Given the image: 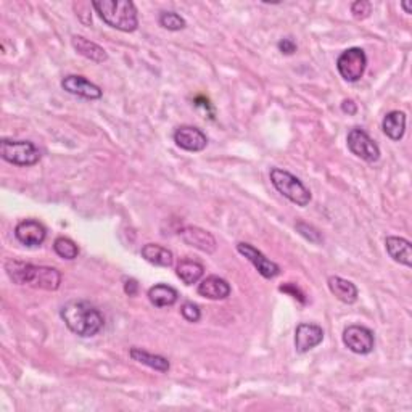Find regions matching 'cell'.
Instances as JSON below:
<instances>
[{
    "label": "cell",
    "instance_id": "33",
    "mask_svg": "<svg viewBox=\"0 0 412 412\" xmlns=\"http://www.w3.org/2000/svg\"><path fill=\"white\" fill-rule=\"evenodd\" d=\"M401 5H403V8H404L406 13H408V15H411V13H412V10H411V4H409V2H403Z\"/></svg>",
    "mask_w": 412,
    "mask_h": 412
},
{
    "label": "cell",
    "instance_id": "18",
    "mask_svg": "<svg viewBox=\"0 0 412 412\" xmlns=\"http://www.w3.org/2000/svg\"><path fill=\"white\" fill-rule=\"evenodd\" d=\"M327 284H329V290L332 292V295H334L337 300H340L342 303H347V304H353L358 301V287L353 284V282H349L347 279H342L338 277V275H332L327 280Z\"/></svg>",
    "mask_w": 412,
    "mask_h": 412
},
{
    "label": "cell",
    "instance_id": "32",
    "mask_svg": "<svg viewBox=\"0 0 412 412\" xmlns=\"http://www.w3.org/2000/svg\"><path fill=\"white\" fill-rule=\"evenodd\" d=\"M124 292H126V295H129V296H135V295H137V292H139L137 280L127 279L126 284H124Z\"/></svg>",
    "mask_w": 412,
    "mask_h": 412
},
{
    "label": "cell",
    "instance_id": "22",
    "mask_svg": "<svg viewBox=\"0 0 412 412\" xmlns=\"http://www.w3.org/2000/svg\"><path fill=\"white\" fill-rule=\"evenodd\" d=\"M129 356H131L134 361H137V363H140V364L149 366L150 369L161 372V374H166V372H169V369H171V364H169V361L165 356L151 354L149 351H144V349H140V348H131Z\"/></svg>",
    "mask_w": 412,
    "mask_h": 412
},
{
    "label": "cell",
    "instance_id": "30",
    "mask_svg": "<svg viewBox=\"0 0 412 412\" xmlns=\"http://www.w3.org/2000/svg\"><path fill=\"white\" fill-rule=\"evenodd\" d=\"M280 292H285V293H290L293 298H296V300H300L303 304L306 303V298H304V293L295 287V284H287V285H282L280 287Z\"/></svg>",
    "mask_w": 412,
    "mask_h": 412
},
{
    "label": "cell",
    "instance_id": "6",
    "mask_svg": "<svg viewBox=\"0 0 412 412\" xmlns=\"http://www.w3.org/2000/svg\"><path fill=\"white\" fill-rule=\"evenodd\" d=\"M366 68H368V56L359 47L345 50L337 60V70L348 82H358L364 76Z\"/></svg>",
    "mask_w": 412,
    "mask_h": 412
},
{
    "label": "cell",
    "instance_id": "14",
    "mask_svg": "<svg viewBox=\"0 0 412 412\" xmlns=\"http://www.w3.org/2000/svg\"><path fill=\"white\" fill-rule=\"evenodd\" d=\"M179 235L180 239L184 240V244L194 246L203 253H208V255H211V253L216 251L218 248L216 239H214L208 230L195 227V225H187V227H184L179 232Z\"/></svg>",
    "mask_w": 412,
    "mask_h": 412
},
{
    "label": "cell",
    "instance_id": "23",
    "mask_svg": "<svg viewBox=\"0 0 412 412\" xmlns=\"http://www.w3.org/2000/svg\"><path fill=\"white\" fill-rule=\"evenodd\" d=\"M203 273H205V268L199 261H194V259H180L176 274L177 277L184 282L185 285H194L196 282H200L203 277Z\"/></svg>",
    "mask_w": 412,
    "mask_h": 412
},
{
    "label": "cell",
    "instance_id": "10",
    "mask_svg": "<svg viewBox=\"0 0 412 412\" xmlns=\"http://www.w3.org/2000/svg\"><path fill=\"white\" fill-rule=\"evenodd\" d=\"M61 89L66 90L68 94L87 100H99L101 99V95H104L97 84L90 82L89 79L77 75H70L63 77V81H61Z\"/></svg>",
    "mask_w": 412,
    "mask_h": 412
},
{
    "label": "cell",
    "instance_id": "8",
    "mask_svg": "<svg viewBox=\"0 0 412 412\" xmlns=\"http://www.w3.org/2000/svg\"><path fill=\"white\" fill-rule=\"evenodd\" d=\"M343 343L349 351L356 354H370L375 347L374 332L364 325H348L343 330Z\"/></svg>",
    "mask_w": 412,
    "mask_h": 412
},
{
    "label": "cell",
    "instance_id": "1",
    "mask_svg": "<svg viewBox=\"0 0 412 412\" xmlns=\"http://www.w3.org/2000/svg\"><path fill=\"white\" fill-rule=\"evenodd\" d=\"M5 270L11 282L16 285H30L32 289L55 292L61 285V274L58 269L49 266H34L31 263L13 261L5 264Z\"/></svg>",
    "mask_w": 412,
    "mask_h": 412
},
{
    "label": "cell",
    "instance_id": "13",
    "mask_svg": "<svg viewBox=\"0 0 412 412\" xmlns=\"http://www.w3.org/2000/svg\"><path fill=\"white\" fill-rule=\"evenodd\" d=\"M324 340L323 327L316 324L303 323L295 330V349L300 354L311 351L313 348L319 347Z\"/></svg>",
    "mask_w": 412,
    "mask_h": 412
},
{
    "label": "cell",
    "instance_id": "28",
    "mask_svg": "<svg viewBox=\"0 0 412 412\" xmlns=\"http://www.w3.org/2000/svg\"><path fill=\"white\" fill-rule=\"evenodd\" d=\"M296 230L298 232H300L303 237H306V239L309 240V242H313V244H319L320 240V234L318 232V230H316L314 227H311V225H308V224H304V223H298L296 224Z\"/></svg>",
    "mask_w": 412,
    "mask_h": 412
},
{
    "label": "cell",
    "instance_id": "16",
    "mask_svg": "<svg viewBox=\"0 0 412 412\" xmlns=\"http://www.w3.org/2000/svg\"><path fill=\"white\" fill-rule=\"evenodd\" d=\"M385 248L393 261L403 264L406 268H412V248L409 240L403 239V237L390 235L385 239Z\"/></svg>",
    "mask_w": 412,
    "mask_h": 412
},
{
    "label": "cell",
    "instance_id": "15",
    "mask_svg": "<svg viewBox=\"0 0 412 412\" xmlns=\"http://www.w3.org/2000/svg\"><path fill=\"white\" fill-rule=\"evenodd\" d=\"M230 285L227 280H224L219 275H208L206 279H203L199 284V295L203 298H208V300H225L230 295Z\"/></svg>",
    "mask_w": 412,
    "mask_h": 412
},
{
    "label": "cell",
    "instance_id": "20",
    "mask_svg": "<svg viewBox=\"0 0 412 412\" xmlns=\"http://www.w3.org/2000/svg\"><path fill=\"white\" fill-rule=\"evenodd\" d=\"M142 258L150 264L160 268H171L174 263V255L171 250L158 245V244H146L142 246Z\"/></svg>",
    "mask_w": 412,
    "mask_h": 412
},
{
    "label": "cell",
    "instance_id": "11",
    "mask_svg": "<svg viewBox=\"0 0 412 412\" xmlns=\"http://www.w3.org/2000/svg\"><path fill=\"white\" fill-rule=\"evenodd\" d=\"M15 237L20 244L26 246H41L47 237V229L36 219H25L16 224Z\"/></svg>",
    "mask_w": 412,
    "mask_h": 412
},
{
    "label": "cell",
    "instance_id": "29",
    "mask_svg": "<svg viewBox=\"0 0 412 412\" xmlns=\"http://www.w3.org/2000/svg\"><path fill=\"white\" fill-rule=\"evenodd\" d=\"M279 50L284 55H293L296 52V44L292 41L290 37H285V39H280L279 44H277Z\"/></svg>",
    "mask_w": 412,
    "mask_h": 412
},
{
    "label": "cell",
    "instance_id": "12",
    "mask_svg": "<svg viewBox=\"0 0 412 412\" xmlns=\"http://www.w3.org/2000/svg\"><path fill=\"white\" fill-rule=\"evenodd\" d=\"M174 142L185 151H201L206 149L208 137L201 129L195 126H180L174 132Z\"/></svg>",
    "mask_w": 412,
    "mask_h": 412
},
{
    "label": "cell",
    "instance_id": "17",
    "mask_svg": "<svg viewBox=\"0 0 412 412\" xmlns=\"http://www.w3.org/2000/svg\"><path fill=\"white\" fill-rule=\"evenodd\" d=\"M71 45L79 55H82L84 58L94 61V63H105V61L108 60V54L105 52L104 47H100L99 44L89 41V39L82 36H73Z\"/></svg>",
    "mask_w": 412,
    "mask_h": 412
},
{
    "label": "cell",
    "instance_id": "24",
    "mask_svg": "<svg viewBox=\"0 0 412 412\" xmlns=\"http://www.w3.org/2000/svg\"><path fill=\"white\" fill-rule=\"evenodd\" d=\"M54 250L60 258L70 259V261L77 258L79 255L77 245L71 239H68V237H58V239L54 242Z\"/></svg>",
    "mask_w": 412,
    "mask_h": 412
},
{
    "label": "cell",
    "instance_id": "9",
    "mask_svg": "<svg viewBox=\"0 0 412 412\" xmlns=\"http://www.w3.org/2000/svg\"><path fill=\"white\" fill-rule=\"evenodd\" d=\"M237 251H239L242 256H245L264 279H274L280 274L279 264L270 261L269 258L264 256L263 253L253 245L245 244V242H240V244H237Z\"/></svg>",
    "mask_w": 412,
    "mask_h": 412
},
{
    "label": "cell",
    "instance_id": "21",
    "mask_svg": "<svg viewBox=\"0 0 412 412\" xmlns=\"http://www.w3.org/2000/svg\"><path fill=\"white\" fill-rule=\"evenodd\" d=\"M177 298H179L177 290L173 289L171 285H166V284L154 285L149 290V300L156 308L173 306V304L177 303Z\"/></svg>",
    "mask_w": 412,
    "mask_h": 412
},
{
    "label": "cell",
    "instance_id": "25",
    "mask_svg": "<svg viewBox=\"0 0 412 412\" xmlns=\"http://www.w3.org/2000/svg\"><path fill=\"white\" fill-rule=\"evenodd\" d=\"M158 23H160L161 27H165L168 31H180L187 26L185 20L180 15H177L176 11H163V13H160Z\"/></svg>",
    "mask_w": 412,
    "mask_h": 412
},
{
    "label": "cell",
    "instance_id": "19",
    "mask_svg": "<svg viewBox=\"0 0 412 412\" xmlns=\"http://www.w3.org/2000/svg\"><path fill=\"white\" fill-rule=\"evenodd\" d=\"M382 129L388 139L399 142L406 132V113L398 110L387 113V116L382 121Z\"/></svg>",
    "mask_w": 412,
    "mask_h": 412
},
{
    "label": "cell",
    "instance_id": "2",
    "mask_svg": "<svg viewBox=\"0 0 412 412\" xmlns=\"http://www.w3.org/2000/svg\"><path fill=\"white\" fill-rule=\"evenodd\" d=\"M61 319L73 334L82 338L97 335L104 329V316L89 301H70L61 308Z\"/></svg>",
    "mask_w": 412,
    "mask_h": 412
},
{
    "label": "cell",
    "instance_id": "5",
    "mask_svg": "<svg viewBox=\"0 0 412 412\" xmlns=\"http://www.w3.org/2000/svg\"><path fill=\"white\" fill-rule=\"evenodd\" d=\"M0 155L7 163L16 166H34L41 161V151L30 140H10L0 142Z\"/></svg>",
    "mask_w": 412,
    "mask_h": 412
},
{
    "label": "cell",
    "instance_id": "26",
    "mask_svg": "<svg viewBox=\"0 0 412 412\" xmlns=\"http://www.w3.org/2000/svg\"><path fill=\"white\" fill-rule=\"evenodd\" d=\"M180 314H182V318L185 320H189V323H199L201 318L200 306L192 301H185L182 306H180Z\"/></svg>",
    "mask_w": 412,
    "mask_h": 412
},
{
    "label": "cell",
    "instance_id": "31",
    "mask_svg": "<svg viewBox=\"0 0 412 412\" xmlns=\"http://www.w3.org/2000/svg\"><path fill=\"white\" fill-rule=\"evenodd\" d=\"M342 111L343 113H347V115H349V116H353V115H356L358 113V105L354 104L353 100H343L342 101Z\"/></svg>",
    "mask_w": 412,
    "mask_h": 412
},
{
    "label": "cell",
    "instance_id": "7",
    "mask_svg": "<svg viewBox=\"0 0 412 412\" xmlns=\"http://www.w3.org/2000/svg\"><path fill=\"white\" fill-rule=\"evenodd\" d=\"M348 149L353 155L368 163H375L380 160V149L375 140L361 127H353L347 137Z\"/></svg>",
    "mask_w": 412,
    "mask_h": 412
},
{
    "label": "cell",
    "instance_id": "27",
    "mask_svg": "<svg viewBox=\"0 0 412 412\" xmlns=\"http://www.w3.org/2000/svg\"><path fill=\"white\" fill-rule=\"evenodd\" d=\"M351 13L356 20L369 18L372 13V5L368 0H358V2L351 4Z\"/></svg>",
    "mask_w": 412,
    "mask_h": 412
},
{
    "label": "cell",
    "instance_id": "4",
    "mask_svg": "<svg viewBox=\"0 0 412 412\" xmlns=\"http://www.w3.org/2000/svg\"><path fill=\"white\" fill-rule=\"evenodd\" d=\"M270 182L275 190L285 196L287 200L295 203L298 206H308L311 201V192L306 189L300 179L293 176L292 173L284 171L280 168H273L269 173Z\"/></svg>",
    "mask_w": 412,
    "mask_h": 412
},
{
    "label": "cell",
    "instance_id": "3",
    "mask_svg": "<svg viewBox=\"0 0 412 412\" xmlns=\"http://www.w3.org/2000/svg\"><path fill=\"white\" fill-rule=\"evenodd\" d=\"M92 7L113 30L134 32L139 27L137 8L131 0H94Z\"/></svg>",
    "mask_w": 412,
    "mask_h": 412
}]
</instances>
